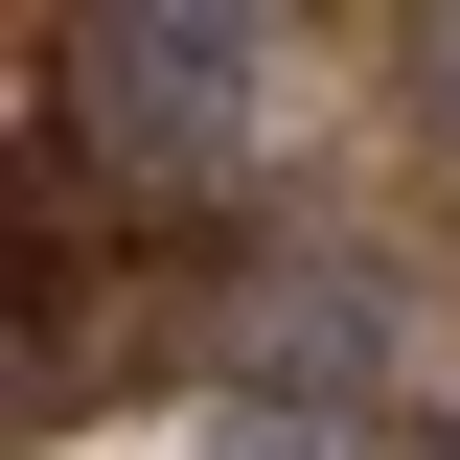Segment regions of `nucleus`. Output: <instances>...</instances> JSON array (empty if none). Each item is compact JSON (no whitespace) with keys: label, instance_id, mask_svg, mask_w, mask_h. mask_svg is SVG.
<instances>
[{"label":"nucleus","instance_id":"obj_1","mask_svg":"<svg viewBox=\"0 0 460 460\" xmlns=\"http://www.w3.org/2000/svg\"><path fill=\"white\" fill-rule=\"evenodd\" d=\"M253 23H208V0H93L69 23V138H93V208H208L230 138H253Z\"/></svg>","mask_w":460,"mask_h":460},{"label":"nucleus","instance_id":"obj_2","mask_svg":"<svg viewBox=\"0 0 460 460\" xmlns=\"http://www.w3.org/2000/svg\"><path fill=\"white\" fill-rule=\"evenodd\" d=\"M208 368H230V392H299V414H368L392 277H368V253H230V277H208Z\"/></svg>","mask_w":460,"mask_h":460},{"label":"nucleus","instance_id":"obj_3","mask_svg":"<svg viewBox=\"0 0 460 460\" xmlns=\"http://www.w3.org/2000/svg\"><path fill=\"white\" fill-rule=\"evenodd\" d=\"M208 460H414V438H368V414H299V392H230V414H208Z\"/></svg>","mask_w":460,"mask_h":460},{"label":"nucleus","instance_id":"obj_4","mask_svg":"<svg viewBox=\"0 0 460 460\" xmlns=\"http://www.w3.org/2000/svg\"><path fill=\"white\" fill-rule=\"evenodd\" d=\"M392 69H414V138H438V162H460V0H438V23H414Z\"/></svg>","mask_w":460,"mask_h":460},{"label":"nucleus","instance_id":"obj_5","mask_svg":"<svg viewBox=\"0 0 460 460\" xmlns=\"http://www.w3.org/2000/svg\"><path fill=\"white\" fill-rule=\"evenodd\" d=\"M414 460H460V438H414Z\"/></svg>","mask_w":460,"mask_h":460}]
</instances>
